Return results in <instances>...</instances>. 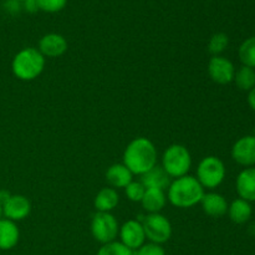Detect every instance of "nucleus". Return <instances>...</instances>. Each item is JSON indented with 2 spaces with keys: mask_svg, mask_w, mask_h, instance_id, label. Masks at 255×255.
Instances as JSON below:
<instances>
[{
  "mask_svg": "<svg viewBox=\"0 0 255 255\" xmlns=\"http://www.w3.org/2000/svg\"><path fill=\"white\" fill-rule=\"evenodd\" d=\"M14 1H17V2H20V4H21V2H24L25 0H14Z\"/></svg>",
  "mask_w": 255,
  "mask_h": 255,
  "instance_id": "2f4dec72",
  "label": "nucleus"
},
{
  "mask_svg": "<svg viewBox=\"0 0 255 255\" xmlns=\"http://www.w3.org/2000/svg\"><path fill=\"white\" fill-rule=\"evenodd\" d=\"M228 45H229L228 35L224 34V32H216V34L212 35V37L209 39L208 51L211 52L213 56H219V55H222L224 51H226Z\"/></svg>",
  "mask_w": 255,
  "mask_h": 255,
  "instance_id": "5701e85b",
  "label": "nucleus"
},
{
  "mask_svg": "<svg viewBox=\"0 0 255 255\" xmlns=\"http://www.w3.org/2000/svg\"><path fill=\"white\" fill-rule=\"evenodd\" d=\"M106 181L111 188L125 189L133 181V174L124 163H115L107 168Z\"/></svg>",
  "mask_w": 255,
  "mask_h": 255,
  "instance_id": "2eb2a0df",
  "label": "nucleus"
},
{
  "mask_svg": "<svg viewBox=\"0 0 255 255\" xmlns=\"http://www.w3.org/2000/svg\"><path fill=\"white\" fill-rule=\"evenodd\" d=\"M141 183L146 188H157L166 191L171 184V177L166 173L162 166H156L141 176Z\"/></svg>",
  "mask_w": 255,
  "mask_h": 255,
  "instance_id": "f3484780",
  "label": "nucleus"
},
{
  "mask_svg": "<svg viewBox=\"0 0 255 255\" xmlns=\"http://www.w3.org/2000/svg\"><path fill=\"white\" fill-rule=\"evenodd\" d=\"M167 194L166 191L157 188H146L144 196L142 198V208L148 214L161 213L162 209L166 207Z\"/></svg>",
  "mask_w": 255,
  "mask_h": 255,
  "instance_id": "a211bd4d",
  "label": "nucleus"
},
{
  "mask_svg": "<svg viewBox=\"0 0 255 255\" xmlns=\"http://www.w3.org/2000/svg\"><path fill=\"white\" fill-rule=\"evenodd\" d=\"M144 192H146V187L141 183V181H132L125 188V194H126L127 199L131 202H134V203H141L142 198L144 196Z\"/></svg>",
  "mask_w": 255,
  "mask_h": 255,
  "instance_id": "393cba45",
  "label": "nucleus"
},
{
  "mask_svg": "<svg viewBox=\"0 0 255 255\" xmlns=\"http://www.w3.org/2000/svg\"><path fill=\"white\" fill-rule=\"evenodd\" d=\"M67 47L69 45H67L66 39L57 32L44 35L39 40V45H37V50L41 52L42 56L50 57V59L62 56L67 51Z\"/></svg>",
  "mask_w": 255,
  "mask_h": 255,
  "instance_id": "f8f14e48",
  "label": "nucleus"
},
{
  "mask_svg": "<svg viewBox=\"0 0 255 255\" xmlns=\"http://www.w3.org/2000/svg\"><path fill=\"white\" fill-rule=\"evenodd\" d=\"M204 188L194 176L179 177L173 179L167 188V201L177 208H192L201 203Z\"/></svg>",
  "mask_w": 255,
  "mask_h": 255,
  "instance_id": "f03ea898",
  "label": "nucleus"
},
{
  "mask_svg": "<svg viewBox=\"0 0 255 255\" xmlns=\"http://www.w3.org/2000/svg\"><path fill=\"white\" fill-rule=\"evenodd\" d=\"M161 166L171 178L187 176L192 168L191 152L183 144H171L163 152Z\"/></svg>",
  "mask_w": 255,
  "mask_h": 255,
  "instance_id": "20e7f679",
  "label": "nucleus"
},
{
  "mask_svg": "<svg viewBox=\"0 0 255 255\" xmlns=\"http://www.w3.org/2000/svg\"><path fill=\"white\" fill-rule=\"evenodd\" d=\"M96 255H134V252L127 248L121 242H111V243L102 244Z\"/></svg>",
  "mask_w": 255,
  "mask_h": 255,
  "instance_id": "b1692460",
  "label": "nucleus"
},
{
  "mask_svg": "<svg viewBox=\"0 0 255 255\" xmlns=\"http://www.w3.org/2000/svg\"><path fill=\"white\" fill-rule=\"evenodd\" d=\"M227 214L233 223L244 224L251 221L252 216H253V207H252L251 202L237 198L228 206Z\"/></svg>",
  "mask_w": 255,
  "mask_h": 255,
  "instance_id": "6ab92c4d",
  "label": "nucleus"
},
{
  "mask_svg": "<svg viewBox=\"0 0 255 255\" xmlns=\"http://www.w3.org/2000/svg\"><path fill=\"white\" fill-rule=\"evenodd\" d=\"M199 204L202 206L204 213L209 217H213V218H219V217H223L224 214H227L229 206L224 196L217 193V192L204 193Z\"/></svg>",
  "mask_w": 255,
  "mask_h": 255,
  "instance_id": "4468645a",
  "label": "nucleus"
},
{
  "mask_svg": "<svg viewBox=\"0 0 255 255\" xmlns=\"http://www.w3.org/2000/svg\"><path fill=\"white\" fill-rule=\"evenodd\" d=\"M20 231L16 223L6 218L0 219V251H10L19 243Z\"/></svg>",
  "mask_w": 255,
  "mask_h": 255,
  "instance_id": "dca6fc26",
  "label": "nucleus"
},
{
  "mask_svg": "<svg viewBox=\"0 0 255 255\" xmlns=\"http://www.w3.org/2000/svg\"><path fill=\"white\" fill-rule=\"evenodd\" d=\"M119 236L121 238V243L133 252L141 248L146 243L143 226L137 219H129V221L125 222L120 227Z\"/></svg>",
  "mask_w": 255,
  "mask_h": 255,
  "instance_id": "1a4fd4ad",
  "label": "nucleus"
},
{
  "mask_svg": "<svg viewBox=\"0 0 255 255\" xmlns=\"http://www.w3.org/2000/svg\"><path fill=\"white\" fill-rule=\"evenodd\" d=\"M233 82L239 90L249 92L255 87V69L242 65L238 70H236Z\"/></svg>",
  "mask_w": 255,
  "mask_h": 255,
  "instance_id": "412c9836",
  "label": "nucleus"
},
{
  "mask_svg": "<svg viewBox=\"0 0 255 255\" xmlns=\"http://www.w3.org/2000/svg\"><path fill=\"white\" fill-rule=\"evenodd\" d=\"M143 226L146 239L151 243L163 244L171 239L172 237V224L166 216L161 213L147 214L142 221H139Z\"/></svg>",
  "mask_w": 255,
  "mask_h": 255,
  "instance_id": "423d86ee",
  "label": "nucleus"
},
{
  "mask_svg": "<svg viewBox=\"0 0 255 255\" xmlns=\"http://www.w3.org/2000/svg\"><path fill=\"white\" fill-rule=\"evenodd\" d=\"M2 218V209H1V206H0V219Z\"/></svg>",
  "mask_w": 255,
  "mask_h": 255,
  "instance_id": "7c9ffc66",
  "label": "nucleus"
},
{
  "mask_svg": "<svg viewBox=\"0 0 255 255\" xmlns=\"http://www.w3.org/2000/svg\"><path fill=\"white\" fill-rule=\"evenodd\" d=\"M120 203V196L117 193V189L111 188H102L99 193L96 194L94 199V207L96 212H102V213H111Z\"/></svg>",
  "mask_w": 255,
  "mask_h": 255,
  "instance_id": "aec40b11",
  "label": "nucleus"
},
{
  "mask_svg": "<svg viewBox=\"0 0 255 255\" xmlns=\"http://www.w3.org/2000/svg\"><path fill=\"white\" fill-rule=\"evenodd\" d=\"M232 158L241 166L254 167L255 166V137L253 134L243 136L234 142L232 147Z\"/></svg>",
  "mask_w": 255,
  "mask_h": 255,
  "instance_id": "9b49d317",
  "label": "nucleus"
},
{
  "mask_svg": "<svg viewBox=\"0 0 255 255\" xmlns=\"http://www.w3.org/2000/svg\"><path fill=\"white\" fill-rule=\"evenodd\" d=\"M157 156V148L151 139L137 137L125 148L122 163L132 172V174L142 176L156 166Z\"/></svg>",
  "mask_w": 255,
  "mask_h": 255,
  "instance_id": "f257e3e1",
  "label": "nucleus"
},
{
  "mask_svg": "<svg viewBox=\"0 0 255 255\" xmlns=\"http://www.w3.org/2000/svg\"><path fill=\"white\" fill-rule=\"evenodd\" d=\"M120 224L112 213L96 212L91 219V234L101 244L111 243L119 237Z\"/></svg>",
  "mask_w": 255,
  "mask_h": 255,
  "instance_id": "0eeeda50",
  "label": "nucleus"
},
{
  "mask_svg": "<svg viewBox=\"0 0 255 255\" xmlns=\"http://www.w3.org/2000/svg\"><path fill=\"white\" fill-rule=\"evenodd\" d=\"M253 136L255 137V126H254V131H253Z\"/></svg>",
  "mask_w": 255,
  "mask_h": 255,
  "instance_id": "473e14b6",
  "label": "nucleus"
},
{
  "mask_svg": "<svg viewBox=\"0 0 255 255\" xmlns=\"http://www.w3.org/2000/svg\"><path fill=\"white\" fill-rule=\"evenodd\" d=\"M134 255H166V251L161 244L144 243L141 248L134 251Z\"/></svg>",
  "mask_w": 255,
  "mask_h": 255,
  "instance_id": "bb28decb",
  "label": "nucleus"
},
{
  "mask_svg": "<svg viewBox=\"0 0 255 255\" xmlns=\"http://www.w3.org/2000/svg\"><path fill=\"white\" fill-rule=\"evenodd\" d=\"M36 4L41 11L54 14L61 11L66 6L67 0H36Z\"/></svg>",
  "mask_w": 255,
  "mask_h": 255,
  "instance_id": "a878e982",
  "label": "nucleus"
},
{
  "mask_svg": "<svg viewBox=\"0 0 255 255\" xmlns=\"http://www.w3.org/2000/svg\"><path fill=\"white\" fill-rule=\"evenodd\" d=\"M21 5L24 6V9L26 10L27 12H35L39 10V7H37V4H36V0H25L24 2H21Z\"/></svg>",
  "mask_w": 255,
  "mask_h": 255,
  "instance_id": "cd10ccee",
  "label": "nucleus"
},
{
  "mask_svg": "<svg viewBox=\"0 0 255 255\" xmlns=\"http://www.w3.org/2000/svg\"><path fill=\"white\" fill-rule=\"evenodd\" d=\"M226 174V166L219 157L207 156L197 167L196 178L204 189H214L223 183Z\"/></svg>",
  "mask_w": 255,
  "mask_h": 255,
  "instance_id": "39448f33",
  "label": "nucleus"
},
{
  "mask_svg": "<svg viewBox=\"0 0 255 255\" xmlns=\"http://www.w3.org/2000/svg\"><path fill=\"white\" fill-rule=\"evenodd\" d=\"M4 218L12 222L24 221L31 213V202L22 194H11L10 198L1 206Z\"/></svg>",
  "mask_w": 255,
  "mask_h": 255,
  "instance_id": "9d476101",
  "label": "nucleus"
},
{
  "mask_svg": "<svg viewBox=\"0 0 255 255\" xmlns=\"http://www.w3.org/2000/svg\"><path fill=\"white\" fill-rule=\"evenodd\" d=\"M248 105L252 110L255 112V87L248 92Z\"/></svg>",
  "mask_w": 255,
  "mask_h": 255,
  "instance_id": "c85d7f7f",
  "label": "nucleus"
},
{
  "mask_svg": "<svg viewBox=\"0 0 255 255\" xmlns=\"http://www.w3.org/2000/svg\"><path fill=\"white\" fill-rule=\"evenodd\" d=\"M10 196H11V193L7 191H5V189L0 191V206H2V204H4L5 202L10 198Z\"/></svg>",
  "mask_w": 255,
  "mask_h": 255,
  "instance_id": "c756f323",
  "label": "nucleus"
},
{
  "mask_svg": "<svg viewBox=\"0 0 255 255\" xmlns=\"http://www.w3.org/2000/svg\"><path fill=\"white\" fill-rule=\"evenodd\" d=\"M237 193L239 198L253 203L255 202V166L244 168L236 181Z\"/></svg>",
  "mask_w": 255,
  "mask_h": 255,
  "instance_id": "ddd939ff",
  "label": "nucleus"
},
{
  "mask_svg": "<svg viewBox=\"0 0 255 255\" xmlns=\"http://www.w3.org/2000/svg\"><path fill=\"white\" fill-rule=\"evenodd\" d=\"M238 56L242 65L255 69V36L248 37L241 44Z\"/></svg>",
  "mask_w": 255,
  "mask_h": 255,
  "instance_id": "4be33fe9",
  "label": "nucleus"
},
{
  "mask_svg": "<svg viewBox=\"0 0 255 255\" xmlns=\"http://www.w3.org/2000/svg\"><path fill=\"white\" fill-rule=\"evenodd\" d=\"M45 57L36 47H25L14 56L11 71L21 81H32L42 74L45 69Z\"/></svg>",
  "mask_w": 255,
  "mask_h": 255,
  "instance_id": "7ed1b4c3",
  "label": "nucleus"
},
{
  "mask_svg": "<svg viewBox=\"0 0 255 255\" xmlns=\"http://www.w3.org/2000/svg\"><path fill=\"white\" fill-rule=\"evenodd\" d=\"M207 70L212 81L219 85H227L233 82L237 69L231 60L219 55V56H212Z\"/></svg>",
  "mask_w": 255,
  "mask_h": 255,
  "instance_id": "6e6552de",
  "label": "nucleus"
}]
</instances>
